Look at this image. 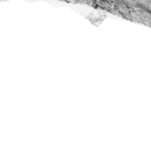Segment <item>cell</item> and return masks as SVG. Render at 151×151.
<instances>
[]
</instances>
